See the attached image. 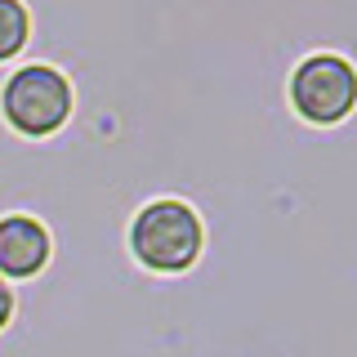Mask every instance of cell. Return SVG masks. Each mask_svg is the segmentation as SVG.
<instances>
[{
	"instance_id": "cell-1",
	"label": "cell",
	"mask_w": 357,
	"mask_h": 357,
	"mask_svg": "<svg viewBox=\"0 0 357 357\" xmlns=\"http://www.w3.org/2000/svg\"><path fill=\"white\" fill-rule=\"evenodd\" d=\"M126 241L139 268L156 277H178L206 250V219L183 197H152L134 210Z\"/></svg>"
},
{
	"instance_id": "cell-4",
	"label": "cell",
	"mask_w": 357,
	"mask_h": 357,
	"mask_svg": "<svg viewBox=\"0 0 357 357\" xmlns=\"http://www.w3.org/2000/svg\"><path fill=\"white\" fill-rule=\"evenodd\" d=\"M54 237L36 215H0V282H31L50 268Z\"/></svg>"
},
{
	"instance_id": "cell-6",
	"label": "cell",
	"mask_w": 357,
	"mask_h": 357,
	"mask_svg": "<svg viewBox=\"0 0 357 357\" xmlns=\"http://www.w3.org/2000/svg\"><path fill=\"white\" fill-rule=\"evenodd\" d=\"M14 308H18V299H14V290H9V282H0V331L14 321Z\"/></svg>"
},
{
	"instance_id": "cell-2",
	"label": "cell",
	"mask_w": 357,
	"mask_h": 357,
	"mask_svg": "<svg viewBox=\"0 0 357 357\" xmlns=\"http://www.w3.org/2000/svg\"><path fill=\"white\" fill-rule=\"evenodd\" d=\"M76 107L72 76L54 63H22L0 85V121L22 139H54Z\"/></svg>"
},
{
	"instance_id": "cell-5",
	"label": "cell",
	"mask_w": 357,
	"mask_h": 357,
	"mask_svg": "<svg viewBox=\"0 0 357 357\" xmlns=\"http://www.w3.org/2000/svg\"><path fill=\"white\" fill-rule=\"evenodd\" d=\"M31 40V9L22 0H0V63H14Z\"/></svg>"
},
{
	"instance_id": "cell-3",
	"label": "cell",
	"mask_w": 357,
	"mask_h": 357,
	"mask_svg": "<svg viewBox=\"0 0 357 357\" xmlns=\"http://www.w3.org/2000/svg\"><path fill=\"white\" fill-rule=\"evenodd\" d=\"M286 98L308 126H340L357 103V72L344 54H308L286 81Z\"/></svg>"
}]
</instances>
